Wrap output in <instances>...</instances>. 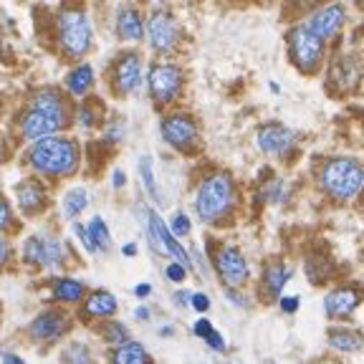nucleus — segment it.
Wrapping results in <instances>:
<instances>
[{"label": "nucleus", "instance_id": "1", "mask_svg": "<svg viewBox=\"0 0 364 364\" xmlns=\"http://www.w3.org/2000/svg\"><path fill=\"white\" fill-rule=\"evenodd\" d=\"M28 165L48 177H63L79 167V144L66 136H46L31 144Z\"/></svg>", "mask_w": 364, "mask_h": 364}, {"label": "nucleus", "instance_id": "2", "mask_svg": "<svg viewBox=\"0 0 364 364\" xmlns=\"http://www.w3.org/2000/svg\"><path fill=\"white\" fill-rule=\"evenodd\" d=\"M235 200V185L233 177L228 172H213L200 182L198 193H195V210H198L200 220L215 223L220 220L225 213H230Z\"/></svg>", "mask_w": 364, "mask_h": 364}, {"label": "nucleus", "instance_id": "3", "mask_svg": "<svg viewBox=\"0 0 364 364\" xmlns=\"http://www.w3.org/2000/svg\"><path fill=\"white\" fill-rule=\"evenodd\" d=\"M364 165L352 157H334L321 167V188L336 200H349L362 190Z\"/></svg>", "mask_w": 364, "mask_h": 364}, {"label": "nucleus", "instance_id": "4", "mask_svg": "<svg viewBox=\"0 0 364 364\" xmlns=\"http://www.w3.org/2000/svg\"><path fill=\"white\" fill-rule=\"evenodd\" d=\"M61 51L71 58H81L91 48V23L81 8H63L56 18Z\"/></svg>", "mask_w": 364, "mask_h": 364}, {"label": "nucleus", "instance_id": "5", "mask_svg": "<svg viewBox=\"0 0 364 364\" xmlns=\"http://www.w3.org/2000/svg\"><path fill=\"white\" fill-rule=\"evenodd\" d=\"M324 41L318 38L316 33L309 31V26H296L289 33V48H291V58L301 71L311 74L314 68L321 63L324 58Z\"/></svg>", "mask_w": 364, "mask_h": 364}, {"label": "nucleus", "instance_id": "6", "mask_svg": "<svg viewBox=\"0 0 364 364\" xmlns=\"http://www.w3.org/2000/svg\"><path fill=\"white\" fill-rule=\"evenodd\" d=\"M66 258V248L48 233H36L23 243V261L36 268H56Z\"/></svg>", "mask_w": 364, "mask_h": 364}, {"label": "nucleus", "instance_id": "7", "mask_svg": "<svg viewBox=\"0 0 364 364\" xmlns=\"http://www.w3.org/2000/svg\"><path fill=\"white\" fill-rule=\"evenodd\" d=\"M147 84H149V94L152 99L165 107V104H172L177 99L182 89V71L175 66V63H154L147 74Z\"/></svg>", "mask_w": 364, "mask_h": 364}, {"label": "nucleus", "instance_id": "8", "mask_svg": "<svg viewBox=\"0 0 364 364\" xmlns=\"http://www.w3.org/2000/svg\"><path fill=\"white\" fill-rule=\"evenodd\" d=\"M147 36L149 46H152L154 51H172L177 41H180V26H177V21L172 18L170 11L157 8V11H152V16L147 21Z\"/></svg>", "mask_w": 364, "mask_h": 364}, {"label": "nucleus", "instance_id": "9", "mask_svg": "<svg viewBox=\"0 0 364 364\" xmlns=\"http://www.w3.org/2000/svg\"><path fill=\"white\" fill-rule=\"evenodd\" d=\"M159 132H162L167 144H172L175 149H182V152L193 149L200 139L198 124H195V119L188 117V114H170V117H165Z\"/></svg>", "mask_w": 364, "mask_h": 364}, {"label": "nucleus", "instance_id": "10", "mask_svg": "<svg viewBox=\"0 0 364 364\" xmlns=\"http://www.w3.org/2000/svg\"><path fill=\"white\" fill-rule=\"evenodd\" d=\"M147 220H149V238H152L154 248L159 250V253H167V256L175 258V263H180V266L188 268L190 266V256L188 250L182 248L180 243H177V238L172 235V230L165 225V220L157 215L154 210H147Z\"/></svg>", "mask_w": 364, "mask_h": 364}, {"label": "nucleus", "instance_id": "11", "mask_svg": "<svg viewBox=\"0 0 364 364\" xmlns=\"http://www.w3.org/2000/svg\"><path fill=\"white\" fill-rule=\"evenodd\" d=\"M215 266L220 279L230 289H238L248 281V263H245V256L240 253L238 245H223L215 256Z\"/></svg>", "mask_w": 364, "mask_h": 364}, {"label": "nucleus", "instance_id": "12", "mask_svg": "<svg viewBox=\"0 0 364 364\" xmlns=\"http://www.w3.org/2000/svg\"><path fill=\"white\" fill-rule=\"evenodd\" d=\"M114 89L119 91V94H132L136 91L139 81H142V58L136 56L134 51H127L117 58L114 63Z\"/></svg>", "mask_w": 364, "mask_h": 364}, {"label": "nucleus", "instance_id": "13", "mask_svg": "<svg viewBox=\"0 0 364 364\" xmlns=\"http://www.w3.org/2000/svg\"><path fill=\"white\" fill-rule=\"evenodd\" d=\"M359 301H362V289H359L357 284H344V286H339V289L326 294L324 309L329 316L344 318L359 306Z\"/></svg>", "mask_w": 364, "mask_h": 364}, {"label": "nucleus", "instance_id": "14", "mask_svg": "<svg viewBox=\"0 0 364 364\" xmlns=\"http://www.w3.org/2000/svg\"><path fill=\"white\" fill-rule=\"evenodd\" d=\"M21 132L23 136H28V139H33V142H38V139H46V136H56V132L61 129V122L53 119V117H48V114L38 112V109H31L26 107V112H23L21 117Z\"/></svg>", "mask_w": 364, "mask_h": 364}, {"label": "nucleus", "instance_id": "15", "mask_svg": "<svg viewBox=\"0 0 364 364\" xmlns=\"http://www.w3.org/2000/svg\"><path fill=\"white\" fill-rule=\"evenodd\" d=\"M68 329V316L63 311H43L31 321L28 334L33 336L36 341H56L63 331Z\"/></svg>", "mask_w": 364, "mask_h": 364}, {"label": "nucleus", "instance_id": "16", "mask_svg": "<svg viewBox=\"0 0 364 364\" xmlns=\"http://www.w3.org/2000/svg\"><path fill=\"white\" fill-rule=\"evenodd\" d=\"M294 132L286 129L284 124H263L258 129V147L263 149L266 154H286L291 147H294Z\"/></svg>", "mask_w": 364, "mask_h": 364}, {"label": "nucleus", "instance_id": "17", "mask_svg": "<svg viewBox=\"0 0 364 364\" xmlns=\"http://www.w3.org/2000/svg\"><path fill=\"white\" fill-rule=\"evenodd\" d=\"M344 18H347L344 6H326V8H321V11L314 13V16L309 18L306 26H309V31H311V33H316L321 41H326L341 28Z\"/></svg>", "mask_w": 364, "mask_h": 364}, {"label": "nucleus", "instance_id": "18", "mask_svg": "<svg viewBox=\"0 0 364 364\" xmlns=\"http://www.w3.org/2000/svg\"><path fill=\"white\" fill-rule=\"evenodd\" d=\"M28 107L48 114V117H53V119H58L63 127H66V122H68L66 99L61 97V91H58V89H38L33 97H31Z\"/></svg>", "mask_w": 364, "mask_h": 364}, {"label": "nucleus", "instance_id": "19", "mask_svg": "<svg viewBox=\"0 0 364 364\" xmlns=\"http://www.w3.org/2000/svg\"><path fill=\"white\" fill-rule=\"evenodd\" d=\"M359 81V63L354 56H339L329 68V84L339 91L352 89Z\"/></svg>", "mask_w": 364, "mask_h": 364}, {"label": "nucleus", "instance_id": "20", "mask_svg": "<svg viewBox=\"0 0 364 364\" xmlns=\"http://www.w3.org/2000/svg\"><path fill=\"white\" fill-rule=\"evenodd\" d=\"M16 198H18V208H21L26 215H33V213L46 208V190H43V185L36 180H23L16 188Z\"/></svg>", "mask_w": 364, "mask_h": 364}, {"label": "nucleus", "instance_id": "21", "mask_svg": "<svg viewBox=\"0 0 364 364\" xmlns=\"http://www.w3.org/2000/svg\"><path fill=\"white\" fill-rule=\"evenodd\" d=\"M117 33L124 41H139L144 36V21L136 8H122L117 13Z\"/></svg>", "mask_w": 364, "mask_h": 364}, {"label": "nucleus", "instance_id": "22", "mask_svg": "<svg viewBox=\"0 0 364 364\" xmlns=\"http://www.w3.org/2000/svg\"><path fill=\"white\" fill-rule=\"evenodd\" d=\"M117 311V299H114L109 291H94V294L86 296L84 301V314L86 316H97V318H104V316H112Z\"/></svg>", "mask_w": 364, "mask_h": 364}, {"label": "nucleus", "instance_id": "23", "mask_svg": "<svg viewBox=\"0 0 364 364\" xmlns=\"http://www.w3.org/2000/svg\"><path fill=\"white\" fill-rule=\"evenodd\" d=\"M112 364H152V357L139 341H127L112 352Z\"/></svg>", "mask_w": 364, "mask_h": 364}, {"label": "nucleus", "instance_id": "24", "mask_svg": "<svg viewBox=\"0 0 364 364\" xmlns=\"http://www.w3.org/2000/svg\"><path fill=\"white\" fill-rule=\"evenodd\" d=\"M91 84H94V68L89 66V63H81V66H76L71 74L66 76V89L74 94V97H84L86 91L91 89Z\"/></svg>", "mask_w": 364, "mask_h": 364}, {"label": "nucleus", "instance_id": "25", "mask_svg": "<svg viewBox=\"0 0 364 364\" xmlns=\"http://www.w3.org/2000/svg\"><path fill=\"white\" fill-rule=\"evenodd\" d=\"M53 299L63 304H76L84 299V284L76 279H56L53 281Z\"/></svg>", "mask_w": 364, "mask_h": 364}, {"label": "nucleus", "instance_id": "26", "mask_svg": "<svg viewBox=\"0 0 364 364\" xmlns=\"http://www.w3.org/2000/svg\"><path fill=\"white\" fill-rule=\"evenodd\" d=\"M329 344L334 349H339V352H357V349H362L364 339H362V334H357V331L334 329L329 334Z\"/></svg>", "mask_w": 364, "mask_h": 364}, {"label": "nucleus", "instance_id": "27", "mask_svg": "<svg viewBox=\"0 0 364 364\" xmlns=\"http://www.w3.org/2000/svg\"><path fill=\"white\" fill-rule=\"evenodd\" d=\"M86 205H89V193H86L84 188H71L66 195H63L61 210L66 218H76L81 210H84Z\"/></svg>", "mask_w": 364, "mask_h": 364}, {"label": "nucleus", "instance_id": "28", "mask_svg": "<svg viewBox=\"0 0 364 364\" xmlns=\"http://www.w3.org/2000/svg\"><path fill=\"white\" fill-rule=\"evenodd\" d=\"M86 228H89V235H91V243H94V248H97V250H109V245H112V235H109V228H107V223H104V218L94 215Z\"/></svg>", "mask_w": 364, "mask_h": 364}, {"label": "nucleus", "instance_id": "29", "mask_svg": "<svg viewBox=\"0 0 364 364\" xmlns=\"http://www.w3.org/2000/svg\"><path fill=\"white\" fill-rule=\"evenodd\" d=\"M291 268L289 266H268L266 268V289L271 291L273 296H279L281 289L286 286V281L291 279Z\"/></svg>", "mask_w": 364, "mask_h": 364}, {"label": "nucleus", "instance_id": "30", "mask_svg": "<svg viewBox=\"0 0 364 364\" xmlns=\"http://www.w3.org/2000/svg\"><path fill=\"white\" fill-rule=\"evenodd\" d=\"M61 362L63 364H91V354H89V347L86 344H68L61 354Z\"/></svg>", "mask_w": 364, "mask_h": 364}, {"label": "nucleus", "instance_id": "31", "mask_svg": "<svg viewBox=\"0 0 364 364\" xmlns=\"http://www.w3.org/2000/svg\"><path fill=\"white\" fill-rule=\"evenodd\" d=\"M139 175H142V182H144V188H147V193L152 195L154 200H159L157 180H154V170H152V157H149V154H144V157L139 159Z\"/></svg>", "mask_w": 364, "mask_h": 364}, {"label": "nucleus", "instance_id": "32", "mask_svg": "<svg viewBox=\"0 0 364 364\" xmlns=\"http://www.w3.org/2000/svg\"><path fill=\"white\" fill-rule=\"evenodd\" d=\"M104 339H107L109 344L117 349V347H122V344H127V341H129V331H127L122 324H117V321H112V324L104 326Z\"/></svg>", "mask_w": 364, "mask_h": 364}, {"label": "nucleus", "instance_id": "33", "mask_svg": "<svg viewBox=\"0 0 364 364\" xmlns=\"http://www.w3.org/2000/svg\"><path fill=\"white\" fill-rule=\"evenodd\" d=\"M170 230L175 238H182V235L190 233V218L185 215V213H175L170 220Z\"/></svg>", "mask_w": 364, "mask_h": 364}, {"label": "nucleus", "instance_id": "34", "mask_svg": "<svg viewBox=\"0 0 364 364\" xmlns=\"http://www.w3.org/2000/svg\"><path fill=\"white\" fill-rule=\"evenodd\" d=\"M76 119L81 127H94L97 124V112L91 109V104H81L79 112H76Z\"/></svg>", "mask_w": 364, "mask_h": 364}, {"label": "nucleus", "instance_id": "35", "mask_svg": "<svg viewBox=\"0 0 364 364\" xmlns=\"http://www.w3.org/2000/svg\"><path fill=\"white\" fill-rule=\"evenodd\" d=\"M74 233H76V238L81 240V245H84V248L89 250V253H97V248H94V243H91L89 228L81 225V223H74Z\"/></svg>", "mask_w": 364, "mask_h": 364}, {"label": "nucleus", "instance_id": "36", "mask_svg": "<svg viewBox=\"0 0 364 364\" xmlns=\"http://www.w3.org/2000/svg\"><path fill=\"white\" fill-rule=\"evenodd\" d=\"M13 225V210L11 205H8L6 198H0V230L3 228H11Z\"/></svg>", "mask_w": 364, "mask_h": 364}, {"label": "nucleus", "instance_id": "37", "mask_svg": "<svg viewBox=\"0 0 364 364\" xmlns=\"http://www.w3.org/2000/svg\"><path fill=\"white\" fill-rule=\"evenodd\" d=\"M185 276H188V268L180 266V263H170L167 266V279L170 281H185Z\"/></svg>", "mask_w": 364, "mask_h": 364}, {"label": "nucleus", "instance_id": "38", "mask_svg": "<svg viewBox=\"0 0 364 364\" xmlns=\"http://www.w3.org/2000/svg\"><path fill=\"white\" fill-rule=\"evenodd\" d=\"M122 136H124V124H122V122H114V124L109 127V132H107V139H109V142H119Z\"/></svg>", "mask_w": 364, "mask_h": 364}, {"label": "nucleus", "instance_id": "39", "mask_svg": "<svg viewBox=\"0 0 364 364\" xmlns=\"http://www.w3.org/2000/svg\"><path fill=\"white\" fill-rule=\"evenodd\" d=\"M190 306L198 309V311H208L210 309V299L205 294H193V301H190Z\"/></svg>", "mask_w": 364, "mask_h": 364}, {"label": "nucleus", "instance_id": "40", "mask_svg": "<svg viewBox=\"0 0 364 364\" xmlns=\"http://www.w3.org/2000/svg\"><path fill=\"white\" fill-rule=\"evenodd\" d=\"M205 341H208V344H210V349H215V352H225V341H223V336L218 334L215 329L208 334V339H205Z\"/></svg>", "mask_w": 364, "mask_h": 364}, {"label": "nucleus", "instance_id": "41", "mask_svg": "<svg viewBox=\"0 0 364 364\" xmlns=\"http://www.w3.org/2000/svg\"><path fill=\"white\" fill-rule=\"evenodd\" d=\"M11 256H13V248H11V243H8L6 238H0V268H3L8 261H11Z\"/></svg>", "mask_w": 364, "mask_h": 364}, {"label": "nucleus", "instance_id": "42", "mask_svg": "<svg viewBox=\"0 0 364 364\" xmlns=\"http://www.w3.org/2000/svg\"><path fill=\"white\" fill-rule=\"evenodd\" d=\"M195 334L198 336H203V339H208V334L213 331V324L208 321V318H200V321H195Z\"/></svg>", "mask_w": 364, "mask_h": 364}, {"label": "nucleus", "instance_id": "43", "mask_svg": "<svg viewBox=\"0 0 364 364\" xmlns=\"http://www.w3.org/2000/svg\"><path fill=\"white\" fill-rule=\"evenodd\" d=\"M281 309H284V311H296V309H299V299H296V296H286V299H281Z\"/></svg>", "mask_w": 364, "mask_h": 364}, {"label": "nucleus", "instance_id": "44", "mask_svg": "<svg viewBox=\"0 0 364 364\" xmlns=\"http://www.w3.org/2000/svg\"><path fill=\"white\" fill-rule=\"evenodd\" d=\"M172 299H175V304H180V306H188V304L193 301V294H188V291H177Z\"/></svg>", "mask_w": 364, "mask_h": 364}, {"label": "nucleus", "instance_id": "45", "mask_svg": "<svg viewBox=\"0 0 364 364\" xmlns=\"http://www.w3.org/2000/svg\"><path fill=\"white\" fill-rule=\"evenodd\" d=\"M0 364H26V362H23V359L18 357V354L6 352V354H3V357H0Z\"/></svg>", "mask_w": 364, "mask_h": 364}, {"label": "nucleus", "instance_id": "46", "mask_svg": "<svg viewBox=\"0 0 364 364\" xmlns=\"http://www.w3.org/2000/svg\"><path fill=\"white\" fill-rule=\"evenodd\" d=\"M228 299H230L233 304H238V306H245V299L240 294H235L233 289H228Z\"/></svg>", "mask_w": 364, "mask_h": 364}, {"label": "nucleus", "instance_id": "47", "mask_svg": "<svg viewBox=\"0 0 364 364\" xmlns=\"http://www.w3.org/2000/svg\"><path fill=\"white\" fill-rule=\"evenodd\" d=\"M134 294H136V296H142V299H144V296L152 294V286H149V284H139V286L134 289Z\"/></svg>", "mask_w": 364, "mask_h": 364}, {"label": "nucleus", "instance_id": "48", "mask_svg": "<svg viewBox=\"0 0 364 364\" xmlns=\"http://www.w3.org/2000/svg\"><path fill=\"white\" fill-rule=\"evenodd\" d=\"M124 182H127V175H124V172H122V170L114 172V185H117V188H122Z\"/></svg>", "mask_w": 364, "mask_h": 364}, {"label": "nucleus", "instance_id": "49", "mask_svg": "<svg viewBox=\"0 0 364 364\" xmlns=\"http://www.w3.org/2000/svg\"><path fill=\"white\" fill-rule=\"evenodd\" d=\"M122 250H124V256H134V253H136V245L134 243H127Z\"/></svg>", "mask_w": 364, "mask_h": 364}, {"label": "nucleus", "instance_id": "50", "mask_svg": "<svg viewBox=\"0 0 364 364\" xmlns=\"http://www.w3.org/2000/svg\"><path fill=\"white\" fill-rule=\"evenodd\" d=\"M134 316H136V318H149V311L142 306V309H136V311H134Z\"/></svg>", "mask_w": 364, "mask_h": 364}, {"label": "nucleus", "instance_id": "51", "mask_svg": "<svg viewBox=\"0 0 364 364\" xmlns=\"http://www.w3.org/2000/svg\"><path fill=\"white\" fill-rule=\"evenodd\" d=\"M0 56H3V43H0Z\"/></svg>", "mask_w": 364, "mask_h": 364}]
</instances>
